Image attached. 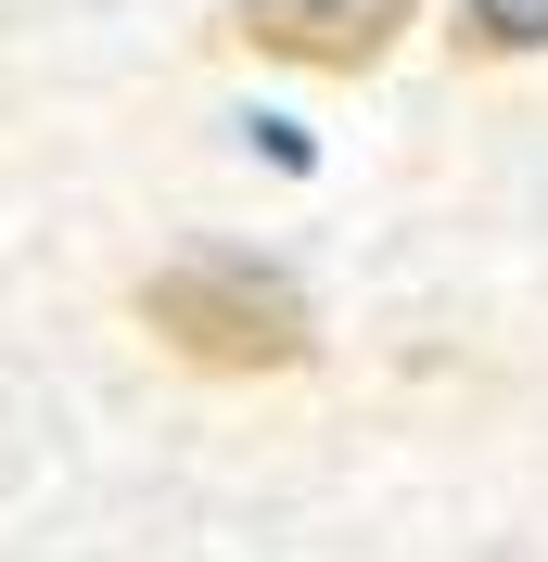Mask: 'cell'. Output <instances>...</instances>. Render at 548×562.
<instances>
[{"label":"cell","mask_w":548,"mask_h":562,"mask_svg":"<svg viewBox=\"0 0 548 562\" xmlns=\"http://www.w3.org/2000/svg\"><path fill=\"white\" fill-rule=\"evenodd\" d=\"M472 26L498 38V52H536V38H548V0H472Z\"/></svg>","instance_id":"3957f363"},{"label":"cell","mask_w":548,"mask_h":562,"mask_svg":"<svg viewBox=\"0 0 548 562\" xmlns=\"http://www.w3.org/2000/svg\"><path fill=\"white\" fill-rule=\"evenodd\" d=\"M409 0H242V38L281 52V65H370L396 52Z\"/></svg>","instance_id":"7a4b0ae2"},{"label":"cell","mask_w":548,"mask_h":562,"mask_svg":"<svg viewBox=\"0 0 548 562\" xmlns=\"http://www.w3.org/2000/svg\"><path fill=\"white\" fill-rule=\"evenodd\" d=\"M140 333H167L192 371H294L307 358V294L281 269H242V256H192V269L140 281Z\"/></svg>","instance_id":"6da1fadb"}]
</instances>
